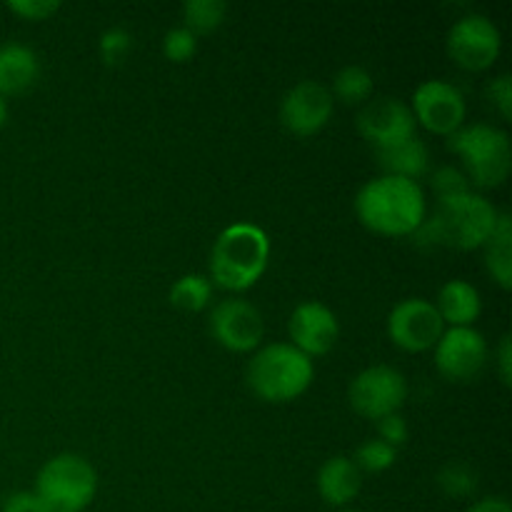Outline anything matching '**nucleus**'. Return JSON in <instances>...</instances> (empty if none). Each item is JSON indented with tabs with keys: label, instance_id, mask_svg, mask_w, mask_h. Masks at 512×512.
<instances>
[{
	"label": "nucleus",
	"instance_id": "f257e3e1",
	"mask_svg": "<svg viewBox=\"0 0 512 512\" xmlns=\"http://www.w3.org/2000/svg\"><path fill=\"white\" fill-rule=\"evenodd\" d=\"M355 215L373 233L403 238L413 235L428 218V203L415 180L378 175L355 195Z\"/></svg>",
	"mask_w": 512,
	"mask_h": 512
},
{
	"label": "nucleus",
	"instance_id": "f03ea898",
	"mask_svg": "<svg viewBox=\"0 0 512 512\" xmlns=\"http://www.w3.org/2000/svg\"><path fill=\"white\" fill-rule=\"evenodd\" d=\"M498 208L485 195L470 193L438 200L435 213L420 223L413 238L420 248H483L498 225Z\"/></svg>",
	"mask_w": 512,
	"mask_h": 512
},
{
	"label": "nucleus",
	"instance_id": "7ed1b4c3",
	"mask_svg": "<svg viewBox=\"0 0 512 512\" xmlns=\"http://www.w3.org/2000/svg\"><path fill=\"white\" fill-rule=\"evenodd\" d=\"M270 238L260 225H228L210 250V283L233 293L253 288L268 270Z\"/></svg>",
	"mask_w": 512,
	"mask_h": 512
},
{
	"label": "nucleus",
	"instance_id": "20e7f679",
	"mask_svg": "<svg viewBox=\"0 0 512 512\" xmlns=\"http://www.w3.org/2000/svg\"><path fill=\"white\" fill-rule=\"evenodd\" d=\"M250 390L265 403H290L313 385V358L290 343H270L248 363Z\"/></svg>",
	"mask_w": 512,
	"mask_h": 512
},
{
	"label": "nucleus",
	"instance_id": "39448f33",
	"mask_svg": "<svg viewBox=\"0 0 512 512\" xmlns=\"http://www.w3.org/2000/svg\"><path fill=\"white\" fill-rule=\"evenodd\" d=\"M448 148L463 160V173L475 188H498L512 168L510 135L490 123H470L448 135Z\"/></svg>",
	"mask_w": 512,
	"mask_h": 512
},
{
	"label": "nucleus",
	"instance_id": "423d86ee",
	"mask_svg": "<svg viewBox=\"0 0 512 512\" xmlns=\"http://www.w3.org/2000/svg\"><path fill=\"white\" fill-rule=\"evenodd\" d=\"M33 493L50 512H83L98 493V473L83 455L60 453L38 470Z\"/></svg>",
	"mask_w": 512,
	"mask_h": 512
},
{
	"label": "nucleus",
	"instance_id": "0eeeda50",
	"mask_svg": "<svg viewBox=\"0 0 512 512\" xmlns=\"http://www.w3.org/2000/svg\"><path fill=\"white\" fill-rule=\"evenodd\" d=\"M350 408L368 420L400 413L408 400V380L393 365H370L360 370L348 388Z\"/></svg>",
	"mask_w": 512,
	"mask_h": 512
},
{
	"label": "nucleus",
	"instance_id": "6e6552de",
	"mask_svg": "<svg viewBox=\"0 0 512 512\" xmlns=\"http://www.w3.org/2000/svg\"><path fill=\"white\" fill-rule=\"evenodd\" d=\"M450 60L465 70H485L498 60L503 50V35L498 25L483 13L463 15L448 30L445 40Z\"/></svg>",
	"mask_w": 512,
	"mask_h": 512
},
{
	"label": "nucleus",
	"instance_id": "1a4fd4ad",
	"mask_svg": "<svg viewBox=\"0 0 512 512\" xmlns=\"http://www.w3.org/2000/svg\"><path fill=\"white\" fill-rule=\"evenodd\" d=\"M445 323L435 303L425 298H403L388 313V338L408 353H423L435 348Z\"/></svg>",
	"mask_w": 512,
	"mask_h": 512
},
{
	"label": "nucleus",
	"instance_id": "9d476101",
	"mask_svg": "<svg viewBox=\"0 0 512 512\" xmlns=\"http://www.w3.org/2000/svg\"><path fill=\"white\" fill-rule=\"evenodd\" d=\"M488 340L475 328H445L435 343V368L453 383L480 378L488 365Z\"/></svg>",
	"mask_w": 512,
	"mask_h": 512
},
{
	"label": "nucleus",
	"instance_id": "9b49d317",
	"mask_svg": "<svg viewBox=\"0 0 512 512\" xmlns=\"http://www.w3.org/2000/svg\"><path fill=\"white\" fill-rule=\"evenodd\" d=\"M415 123L423 125L425 130L435 135H453L455 130L465 125V95L460 93L458 85L448 80H425L415 88L413 105Z\"/></svg>",
	"mask_w": 512,
	"mask_h": 512
},
{
	"label": "nucleus",
	"instance_id": "f8f14e48",
	"mask_svg": "<svg viewBox=\"0 0 512 512\" xmlns=\"http://www.w3.org/2000/svg\"><path fill=\"white\" fill-rule=\"evenodd\" d=\"M210 335L233 353H250L265 333L263 313L245 298H225L210 310Z\"/></svg>",
	"mask_w": 512,
	"mask_h": 512
},
{
	"label": "nucleus",
	"instance_id": "ddd939ff",
	"mask_svg": "<svg viewBox=\"0 0 512 512\" xmlns=\"http://www.w3.org/2000/svg\"><path fill=\"white\" fill-rule=\"evenodd\" d=\"M358 130L375 150L393 148V145L405 143V140L415 138V115L410 105L400 98H383L368 100L363 110L358 113Z\"/></svg>",
	"mask_w": 512,
	"mask_h": 512
},
{
	"label": "nucleus",
	"instance_id": "4468645a",
	"mask_svg": "<svg viewBox=\"0 0 512 512\" xmlns=\"http://www.w3.org/2000/svg\"><path fill=\"white\" fill-rule=\"evenodd\" d=\"M335 100L318 80H300L280 100V123L293 135H315L333 118Z\"/></svg>",
	"mask_w": 512,
	"mask_h": 512
},
{
	"label": "nucleus",
	"instance_id": "2eb2a0df",
	"mask_svg": "<svg viewBox=\"0 0 512 512\" xmlns=\"http://www.w3.org/2000/svg\"><path fill=\"white\" fill-rule=\"evenodd\" d=\"M288 333L293 340L290 345H295L308 358H315V355H325L335 348L340 338V320L333 308L320 300H303L295 305L293 315H290Z\"/></svg>",
	"mask_w": 512,
	"mask_h": 512
},
{
	"label": "nucleus",
	"instance_id": "dca6fc26",
	"mask_svg": "<svg viewBox=\"0 0 512 512\" xmlns=\"http://www.w3.org/2000/svg\"><path fill=\"white\" fill-rule=\"evenodd\" d=\"M40 60L30 45L10 43L0 45V95H23L38 83Z\"/></svg>",
	"mask_w": 512,
	"mask_h": 512
},
{
	"label": "nucleus",
	"instance_id": "f3484780",
	"mask_svg": "<svg viewBox=\"0 0 512 512\" xmlns=\"http://www.w3.org/2000/svg\"><path fill=\"white\" fill-rule=\"evenodd\" d=\"M360 488H363V473L348 455H333L320 465L318 493L328 505L345 508L358 498Z\"/></svg>",
	"mask_w": 512,
	"mask_h": 512
},
{
	"label": "nucleus",
	"instance_id": "a211bd4d",
	"mask_svg": "<svg viewBox=\"0 0 512 512\" xmlns=\"http://www.w3.org/2000/svg\"><path fill=\"white\" fill-rule=\"evenodd\" d=\"M435 308L450 328H473V323L483 313V300H480L478 288L468 280H448L440 288Z\"/></svg>",
	"mask_w": 512,
	"mask_h": 512
},
{
	"label": "nucleus",
	"instance_id": "6ab92c4d",
	"mask_svg": "<svg viewBox=\"0 0 512 512\" xmlns=\"http://www.w3.org/2000/svg\"><path fill=\"white\" fill-rule=\"evenodd\" d=\"M375 155H378V165L383 168V175H395V178L415 180V183L430 168V150L418 135L405 140V143L393 145V148L375 150Z\"/></svg>",
	"mask_w": 512,
	"mask_h": 512
},
{
	"label": "nucleus",
	"instance_id": "aec40b11",
	"mask_svg": "<svg viewBox=\"0 0 512 512\" xmlns=\"http://www.w3.org/2000/svg\"><path fill=\"white\" fill-rule=\"evenodd\" d=\"M485 248V268L500 288H512V220L508 213L498 215L493 235Z\"/></svg>",
	"mask_w": 512,
	"mask_h": 512
},
{
	"label": "nucleus",
	"instance_id": "412c9836",
	"mask_svg": "<svg viewBox=\"0 0 512 512\" xmlns=\"http://www.w3.org/2000/svg\"><path fill=\"white\" fill-rule=\"evenodd\" d=\"M210 298H213V283L208 275L188 273L175 280L170 288V303L185 313H200L208 308Z\"/></svg>",
	"mask_w": 512,
	"mask_h": 512
},
{
	"label": "nucleus",
	"instance_id": "4be33fe9",
	"mask_svg": "<svg viewBox=\"0 0 512 512\" xmlns=\"http://www.w3.org/2000/svg\"><path fill=\"white\" fill-rule=\"evenodd\" d=\"M330 95L343 100L345 105L365 103L373 95V75L363 65H345V68H340L335 73Z\"/></svg>",
	"mask_w": 512,
	"mask_h": 512
},
{
	"label": "nucleus",
	"instance_id": "5701e85b",
	"mask_svg": "<svg viewBox=\"0 0 512 512\" xmlns=\"http://www.w3.org/2000/svg\"><path fill=\"white\" fill-rule=\"evenodd\" d=\"M228 15V5L223 0H185L183 20L185 28L195 35L213 33L223 25Z\"/></svg>",
	"mask_w": 512,
	"mask_h": 512
},
{
	"label": "nucleus",
	"instance_id": "b1692460",
	"mask_svg": "<svg viewBox=\"0 0 512 512\" xmlns=\"http://www.w3.org/2000/svg\"><path fill=\"white\" fill-rule=\"evenodd\" d=\"M438 488L443 490V495H448V498H455V500L470 498V495L478 490V473H475L468 463L450 460L448 465L440 468Z\"/></svg>",
	"mask_w": 512,
	"mask_h": 512
},
{
	"label": "nucleus",
	"instance_id": "393cba45",
	"mask_svg": "<svg viewBox=\"0 0 512 512\" xmlns=\"http://www.w3.org/2000/svg\"><path fill=\"white\" fill-rule=\"evenodd\" d=\"M395 460H398V450L390 448V445L383 443L380 438L363 440L353 455V463L358 465L360 473H370V475L385 473V470L393 468Z\"/></svg>",
	"mask_w": 512,
	"mask_h": 512
},
{
	"label": "nucleus",
	"instance_id": "a878e982",
	"mask_svg": "<svg viewBox=\"0 0 512 512\" xmlns=\"http://www.w3.org/2000/svg\"><path fill=\"white\" fill-rule=\"evenodd\" d=\"M430 185H433L438 200L458 198V195H465L473 190L468 175H465L460 168H455V165H440V168L433 173Z\"/></svg>",
	"mask_w": 512,
	"mask_h": 512
},
{
	"label": "nucleus",
	"instance_id": "bb28decb",
	"mask_svg": "<svg viewBox=\"0 0 512 512\" xmlns=\"http://www.w3.org/2000/svg\"><path fill=\"white\" fill-rule=\"evenodd\" d=\"M198 53V35L190 33L185 25L180 28H170L163 35V55L173 63H185Z\"/></svg>",
	"mask_w": 512,
	"mask_h": 512
},
{
	"label": "nucleus",
	"instance_id": "cd10ccee",
	"mask_svg": "<svg viewBox=\"0 0 512 512\" xmlns=\"http://www.w3.org/2000/svg\"><path fill=\"white\" fill-rule=\"evenodd\" d=\"M130 48H133V35L125 28H108L100 35V58L108 65L123 63Z\"/></svg>",
	"mask_w": 512,
	"mask_h": 512
},
{
	"label": "nucleus",
	"instance_id": "c85d7f7f",
	"mask_svg": "<svg viewBox=\"0 0 512 512\" xmlns=\"http://www.w3.org/2000/svg\"><path fill=\"white\" fill-rule=\"evenodd\" d=\"M375 428H378V438L395 450H398L400 445H405V440H408L410 435L408 420L400 413H390L385 415V418L375 420Z\"/></svg>",
	"mask_w": 512,
	"mask_h": 512
},
{
	"label": "nucleus",
	"instance_id": "c756f323",
	"mask_svg": "<svg viewBox=\"0 0 512 512\" xmlns=\"http://www.w3.org/2000/svg\"><path fill=\"white\" fill-rule=\"evenodd\" d=\"M488 98L505 120L512 118V78L508 73L498 75L488 83Z\"/></svg>",
	"mask_w": 512,
	"mask_h": 512
},
{
	"label": "nucleus",
	"instance_id": "7c9ffc66",
	"mask_svg": "<svg viewBox=\"0 0 512 512\" xmlns=\"http://www.w3.org/2000/svg\"><path fill=\"white\" fill-rule=\"evenodd\" d=\"M60 8L58 0H8L10 13L25 20H45Z\"/></svg>",
	"mask_w": 512,
	"mask_h": 512
},
{
	"label": "nucleus",
	"instance_id": "2f4dec72",
	"mask_svg": "<svg viewBox=\"0 0 512 512\" xmlns=\"http://www.w3.org/2000/svg\"><path fill=\"white\" fill-rule=\"evenodd\" d=\"M0 512H50L43 505V500L33 493V490H18V493L8 495Z\"/></svg>",
	"mask_w": 512,
	"mask_h": 512
},
{
	"label": "nucleus",
	"instance_id": "473e14b6",
	"mask_svg": "<svg viewBox=\"0 0 512 512\" xmlns=\"http://www.w3.org/2000/svg\"><path fill=\"white\" fill-rule=\"evenodd\" d=\"M495 360H498L500 380H503V385H510V380H512V345H510V335H503V338H500L498 350H495Z\"/></svg>",
	"mask_w": 512,
	"mask_h": 512
},
{
	"label": "nucleus",
	"instance_id": "72a5a7b5",
	"mask_svg": "<svg viewBox=\"0 0 512 512\" xmlns=\"http://www.w3.org/2000/svg\"><path fill=\"white\" fill-rule=\"evenodd\" d=\"M468 512H512V505L505 498H483L478 503H473L468 508Z\"/></svg>",
	"mask_w": 512,
	"mask_h": 512
},
{
	"label": "nucleus",
	"instance_id": "f704fd0d",
	"mask_svg": "<svg viewBox=\"0 0 512 512\" xmlns=\"http://www.w3.org/2000/svg\"><path fill=\"white\" fill-rule=\"evenodd\" d=\"M5 120H8V100H5L3 95H0V128H3V125H5Z\"/></svg>",
	"mask_w": 512,
	"mask_h": 512
},
{
	"label": "nucleus",
	"instance_id": "c9c22d12",
	"mask_svg": "<svg viewBox=\"0 0 512 512\" xmlns=\"http://www.w3.org/2000/svg\"><path fill=\"white\" fill-rule=\"evenodd\" d=\"M340 512H363V510H350V508H348V510H340Z\"/></svg>",
	"mask_w": 512,
	"mask_h": 512
}]
</instances>
